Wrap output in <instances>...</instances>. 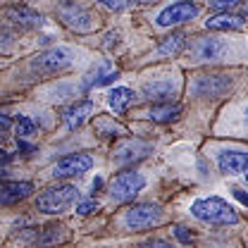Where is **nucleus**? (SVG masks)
<instances>
[{
    "mask_svg": "<svg viewBox=\"0 0 248 248\" xmlns=\"http://www.w3.org/2000/svg\"><path fill=\"white\" fill-rule=\"evenodd\" d=\"M191 215L201 222H208V224H219V227H227V224H236L239 222V215L236 210L217 198V196H210V198H201L196 203H191Z\"/></svg>",
    "mask_w": 248,
    "mask_h": 248,
    "instance_id": "f257e3e1",
    "label": "nucleus"
},
{
    "mask_svg": "<svg viewBox=\"0 0 248 248\" xmlns=\"http://www.w3.org/2000/svg\"><path fill=\"white\" fill-rule=\"evenodd\" d=\"M79 191L77 186L72 184H58V186H50L46 188L38 198H36V208L46 215H60L64 210L72 208V203L77 201Z\"/></svg>",
    "mask_w": 248,
    "mask_h": 248,
    "instance_id": "f03ea898",
    "label": "nucleus"
},
{
    "mask_svg": "<svg viewBox=\"0 0 248 248\" xmlns=\"http://www.w3.org/2000/svg\"><path fill=\"white\" fill-rule=\"evenodd\" d=\"M74 62V53L69 48H50V50H43L38 53L33 60H31V69L36 74H58L62 69H67L69 64Z\"/></svg>",
    "mask_w": 248,
    "mask_h": 248,
    "instance_id": "7ed1b4c3",
    "label": "nucleus"
},
{
    "mask_svg": "<svg viewBox=\"0 0 248 248\" xmlns=\"http://www.w3.org/2000/svg\"><path fill=\"white\" fill-rule=\"evenodd\" d=\"M146 186V177L139 172H120L110 182V198L115 203H129L134 201Z\"/></svg>",
    "mask_w": 248,
    "mask_h": 248,
    "instance_id": "20e7f679",
    "label": "nucleus"
},
{
    "mask_svg": "<svg viewBox=\"0 0 248 248\" xmlns=\"http://www.w3.org/2000/svg\"><path fill=\"white\" fill-rule=\"evenodd\" d=\"M160 219H162V208L160 205H155V203H139V205H131L126 210L124 224L131 232H143V229L155 227Z\"/></svg>",
    "mask_w": 248,
    "mask_h": 248,
    "instance_id": "39448f33",
    "label": "nucleus"
},
{
    "mask_svg": "<svg viewBox=\"0 0 248 248\" xmlns=\"http://www.w3.org/2000/svg\"><path fill=\"white\" fill-rule=\"evenodd\" d=\"M198 15V5L191 2V0H177L172 5H167L157 17H155V24L157 27H174V24H184L188 19H193Z\"/></svg>",
    "mask_w": 248,
    "mask_h": 248,
    "instance_id": "423d86ee",
    "label": "nucleus"
},
{
    "mask_svg": "<svg viewBox=\"0 0 248 248\" xmlns=\"http://www.w3.org/2000/svg\"><path fill=\"white\" fill-rule=\"evenodd\" d=\"M91 167H93V157L89 153H72L64 155L62 160H58L50 174L55 179H69V177H81Z\"/></svg>",
    "mask_w": 248,
    "mask_h": 248,
    "instance_id": "0eeeda50",
    "label": "nucleus"
},
{
    "mask_svg": "<svg viewBox=\"0 0 248 248\" xmlns=\"http://www.w3.org/2000/svg\"><path fill=\"white\" fill-rule=\"evenodd\" d=\"M232 84L234 81L227 74H201L193 81L191 91H193V95H203V98H222L232 89Z\"/></svg>",
    "mask_w": 248,
    "mask_h": 248,
    "instance_id": "6e6552de",
    "label": "nucleus"
},
{
    "mask_svg": "<svg viewBox=\"0 0 248 248\" xmlns=\"http://www.w3.org/2000/svg\"><path fill=\"white\" fill-rule=\"evenodd\" d=\"M58 15H60V19H62V24H64V27L79 31V33L93 29V15L86 10V7H84V5H77V2H64L60 10H58Z\"/></svg>",
    "mask_w": 248,
    "mask_h": 248,
    "instance_id": "1a4fd4ad",
    "label": "nucleus"
},
{
    "mask_svg": "<svg viewBox=\"0 0 248 248\" xmlns=\"http://www.w3.org/2000/svg\"><path fill=\"white\" fill-rule=\"evenodd\" d=\"M148 153H153V146H151V143L139 141V139H126V141H122V143L115 148V162L129 165V162H136V160L146 157Z\"/></svg>",
    "mask_w": 248,
    "mask_h": 248,
    "instance_id": "9d476101",
    "label": "nucleus"
},
{
    "mask_svg": "<svg viewBox=\"0 0 248 248\" xmlns=\"http://www.w3.org/2000/svg\"><path fill=\"white\" fill-rule=\"evenodd\" d=\"M217 165H219V172L227 177L244 174L248 167V153L246 151H222L217 155Z\"/></svg>",
    "mask_w": 248,
    "mask_h": 248,
    "instance_id": "9b49d317",
    "label": "nucleus"
},
{
    "mask_svg": "<svg viewBox=\"0 0 248 248\" xmlns=\"http://www.w3.org/2000/svg\"><path fill=\"white\" fill-rule=\"evenodd\" d=\"M141 93H143L146 100H153V103L172 100V95L177 93V84L172 79H153V81H146L143 84Z\"/></svg>",
    "mask_w": 248,
    "mask_h": 248,
    "instance_id": "f8f14e48",
    "label": "nucleus"
},
{
    "mask_svg": "<svg viewBox=\"0 0 248 248\" xmlns=\"http://www.w3.org/2000/svg\"><path fill=\"white\" fill-rule=\"evenodd\" d=\"M33 191L31 182H0V205H12L24 201Z\"/></svg>",
    "mask_w": 248,
    "mask_h": 248,
    "instance_id": "ddd939ff",
    "label": "nucleus"
},
{
    "mask_svg": "<svg viewBox=\"0 0 248 248\" xmlns=\"http://www.w3.org/2000/svg\"><path fill=\"white\" fill-rule=\"evenodd\" d=\"M93 112V100H77V103H72L67 110H64V124H67V129H79L81 124L89 120V115Z\"/></svg>",
    "mask_w": 248,
    "mask_h": 248,
    "instance_id": "4468645a",
    "label": "nucleus"
},
{
    "mask_svg": "<svg viewBox=\"0 0 248 248\" xmlns=\"http://www.w3.org/2000/svg\"><path fill=\"white\" fill-rule=\"evenodd\" d=\"M244 22H246L244 15H232L229 10H224V12H219V15H213V17L205 22V27L213 31H236L244 27Z\"/></svg>",
    "mask_w": 248,
    "mask_h": 248,
    "instance_id": "2eb2a0df",
    "label": "nucleus"
},
{
    "mask_svg": "<svg viewBox=\"0 0 248 248\" xmlns=\"http://www.w3.org/2000/svg\"><path fill=\"white\" fill-rule=\"evenodd\" d=\"M179 115H182V105H179V103H172V100L155 103L153 108L148 110V120H153V122H157V124L174 122Z\"/></svg>",
    "mask_w": 248,
    "mask_h": 248,
    "instance_id": "dca6fc26",
    "label": "nucleus"
},
{
    "mask_svg": "<svg viewBox=\"0 0 248 248\" xmlns=\"http://www.w3.org/2000/svg\"><path fill=\"white\" fill-rule=\"evenodd\" d=\"M191 50H193V58L196 60H213V58H219V53L224 50V46H222V41H217V38H196L193 41V46H191Z\"/></svg>",
    "mask_w": 248,
    "mask_h": 248,
    "instance_id": "f3484780",
    "label": "nucleus"
},
{
    "mask_svg": "<svg viewBox=\"0 0 248 248\" xmlns=\"http://www.w3.org/2000/svg\"><path fill=\"white\" fill-rule=\"evenodd\" d=\"M131 103H134V91H131V89H126V86H117V89H112L110 95H108V105H110L117 115L124 112Z\"/></svg>",
    "mask_w": 248,
    "mask_h": 248,
    "instance_id": "a211bd4d",
    "label": "nucleus"
},
{
    "mask_svg": "<svg viewBox=\"0 0 248 248\" xmlns=\"http://www.w3.org/2000/svg\"><path fill=\"white\" fill-rule=\"evenodd\" d=\"M184 46H186V36L182 31H177V33L167 36V38L157 46V53H160V55H179V53L184 50Z\"/></svg>",
    "mask_w": 248,
    "mask_h": 248,
    "instance_id": "6ab92c4d",
    "label": "nucleus"
},
{
    "mask_svg": "<svg viewBox=\"0 0 248 248\" xmlns=\"http://www.w3.org/2000/svg\"><path fill=\"white\" fill-rule=\"evenodd\" d=\"M7 17L15 19V22H19V24H24V27H36V24H41V19H43L38 12H33L29 7H12V10L7 12Z\"/></svg>",
    "mask_w": 248,
    "mask_h": 248,
    "instance_id": "aec40b11",
    "label": "nucleus"
},
{
    "mask_svg": "<svg viewBox=\"0 0 248 248\" xmlns=\"http://www.w3.org/2000/svg\"><path fill=\"white\" fill-rule=\"evenodd\" d=\"M108 72H110V62H108V60L98 62V67H95V69H91V72L86 74V79H84V86H86V89L98 86V81H100V79H103Z\"/></svg>",
    "mask_w": 248,
    "mask_h": 248,
    "instance_id": "412c9836",
    "label": "nucleus"
},
{
    "mask_svg": "<svg viewBox=\"0 0 248 248\" xmlns=\"http://www.w3.org/2000/svg\"><path fill=\"white\" fill-rule=\"evenodd\" d=\"M15 129H17L19 139H27V136H31V134H33L36 124L31 122L29 117H17V122H15Z\"/></svg>",
    "mask_w": 248,
    "mask_h": 248,
    "instance_id": "4be33fe9",
    "label": "nucleus"
},
{
    "mask_svg": "<svg viewBox=\"0 0 248 248\" xmlns=\"http://www.w3.org/2000/svg\"><path fill=\"white\" fill-rule=\"evenodd\" d=\"M95 210H98V201H93V198L81 201V203L77 205V213H79V215H91V213H95Z\"/></svg>",
    "mask_w": 248,
    "mask_h": 248,
    "instance_id": "5701e85b",
    "label": "nucleus"
},
{
    "mask_svg": "<svg viewBox=\"0 0 248 248\" xmlns=\"http://www.w3.org/2000/svg\"><path fill=\"white\" fill-rule=\"evenodd\" d=\"M241 0H213L210 5H213V10H219V12H224V10H232V7H236Z\"/></svg>",
    "mask_w": 248,
    "mask_h": 248,
    "instance_id": "b1692460",
    "label": "nucleus"
},
{
    "mask_svg": "<svg viewBox=\"0 0 248 248\" xmlns=\"http://www.w3.org/2000/svg\"><path fill=\"white\" fill-rule=\"evenodd\" d=\"M103 7H108V10H112V12H120L126 7V0H98Z\"/></svg>",
    "mask_w": 248,
    "mask_h": 248,
    "instance_id": "393cba45",
    "label": "nucleus"
},
{
    "mask_svg": "<svg viewBox=\"0 0 248 248\" xmlns=\"http://www.w3.org/2000/svg\"><path fill=\"white\" fill-rule=\"evenodd\" d=\"M174 234H177V239H179L182 244H191V241H193V234H191V232H186V227H177V229H174Z\"/></svg>",
    "mask_w": 248,
    "mask_h": 248,
    "instance_id": "a878e982",
    "label": "nucleus"
},
{
    "mask_svg": "<svg viewBox=\"0 0 248 248\" xmlns=\"http://www.w3.org/2000/svg\"><path fill=\"white\" fill-rule=\"evenodd\" d=\"M117 79H120V72H117V69H110V72L98 81V86H108V84H112V81H117Z\"/></svg>",
    "mask_w": 248,
    "mask_h": 248,
    "instance_id": "bb28decb",
    "label": "nucleus"
},
{
    "mask_svg": "<svg viewBox=\"0 0 248 248\" xmlns=\"http://www.w3.org/2000/svg\"><path fill=\"white\" fill-rule=\"evenodd\" d=\"M17 148H19V151H24V153H33V151H36V148H33L31 143H27L24 139H17Z\"/></svg>",
    "mask_w": 248,
    "mask_h": 248,
    "instance_id": "cd10ccee",
    "label": "nucleus"
},
{
    "mask_svg": "<svg viewBox=\"0 0 248 248\" xmlns=\"http://www.w3.org/2000/svg\"><path fill=\"white\" fill-rule=\"evenodd\" d=\"M10 126H12V120L7 115H0V131L5 134V131H10Z\"/></svg>",
    "mask_w": 248,
    "mask_h": 248,
    "instance_id": "c85d7f7f",
    "label": "nucleus"
},
{
    "mask_svg": "<svg viewBox=\"0 0 248 248\" xmlns=\"http://www.w3.org/2000/svg\"><path fill=\"white\" fill-rule=\"evenodd\" d=\"M232 191H234V196H236L244 205H248V193H246V191H241V188H232Z\"/></svg>",
    "mask_w": 248,
    "mask_h": 248,
    "instance_id": "c756f323",
    "label": "nucleus"
},
{
    "mask_svg": "<svg viewBox=\"0 0 248 248\" xmlns=\"http://www.w3.org/2000/svg\"><path fill=\"white\" fill-rule=\"evenodd\" d=\"M148 246H167V241H160V239H151Z\"/></svg>",
    "mask_w": 248,
    "mask_h": 248,
    "instance_id": "7c9ffc66",
    "label": "nucleus"
},
{
    "mask_svg": "<svg viewBox=\"0 0 248 248\" xmlns=\"http://www.w3.org/2000/svg\"><path fill=\"white\" fill-rule=\"evenodd\" d=\"M100 186H103V179H100V177H95V179H93V191H98Z\"/></svg>",
    "mask_w": 248,
    "mask_h": 248,
    "instance_id": "2f4dec72",
    "label": "nucleus"
},
{
    "mask_svg": "<svg viewBox=\"0 0 248 248\" xmlns=\"http://www.w3.org/2000/svg\"><path fill=\"white\" fill-rule=\"evenodd\" d=\"M244 179H246V184H248V167H246V172H244Z\"/></svg>",
    "mask_w": 248,
    "mask_h": 248,
    "instance_id": "473e14b6",
    "label": "nucleus"
},
{
    "mask_svg": "<svg viewBox=\"0 0 248 248\" xmlns=\"http://www.w3.org/2000/svg\"><path fill=\"white\" fill-rule=\"evenodd\" d=\"M136 2H155V0H136Z\"/></svg>",
    "mask_w": 248,
    "mask_h": 248,
    "instance_id": "72a5a7b5",
    "label": "nucleus"
},
{
    "mask_svg": "<svg viewBox=\"0 0 248 248\" xmlns=\"http://www.w3.org/2000/svg\"><path fill=\"white\" fill-rule=\"evenodd\" d=\"M246 122H248V108H246Z\"/></svg>",
    "mask_w": 248,
    "mask_h": 248,
    "instance_id": "f704fd0d",
    "label": "nucleus"
}]
</instances>
